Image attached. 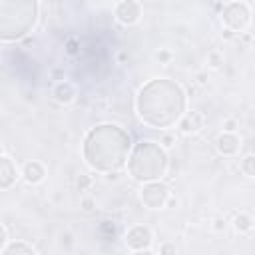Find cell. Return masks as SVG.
I'll return each instance as SVG.
<instances>
[{
    "instance_id": "cell-25",
    "label": "cell",
    "mask_w": 255,
    "mask_h": 255,
    "mask_svg": "<svg viewBox=\"0 0 255 255\" xmlns=\"http://www.w3.org/2000/svg\"><path fill=\"white\" fill-rule=\"evenodd\" d=\"M193 80H195V84H197V86L205 88V86L209 84V74H207V70H199V72H195Z\"/></svg>"
},
{
    "instance_id": "cell-18",
    "label": "cell",
    "mask_w": 255,
    "mask_h": 255,
    "mask_svg": "<svg viewBox=\"0 0 255 255\" xmlns=\"http://www.w3.org/2000/svg\"><path fill=\"white\" fill-rule=\"evenodd\" d=\"M153 58H155L161 66H169V64H171V60H173V52H171L169 48H159V50H155Z\"/></svg>"
},
{
    "instance_id": "cell-19",
    "label": "cell",
    "mask_w": 255,
    "mask_h": 255,
    "mask_svg": "<svg viewBox=\"0 0 255 255\" xmlns=\"http://www.w3.org/2000/svg\"><path fill=\"white\" fill-rule=\"evenodd\" d=\"M64 52L68 54V56H78L80 54V40L78 38H68L66 40V44H64Z\"/></svg>"
},
{
    "instance_id": "cell-5",
    "label": "cell",
    "mask_w": 255,
    "mask_h": 255,
    "mask_svg": "<svg viewBox=\"0 0 255 255\" xmlns=\"http://www.w3.org/2000/svg\"><path fill=\"white\" fill-rule=\"evenodd\" d=\"M169 199H171V187L163 179L145 181L139 187V201L145 209H151V211L165 209Z\"/></svg>"
},
{
    "instance_id": "cell-12",
    "label": "cell",
    "mask_w": 255,
    "mask_h": 255,
    "mask_svg": "<svg viewBox=\"0 0 255 255\" xmlns=\"http://www.w3.org/2000/svg\"><path fill=\"white\" fill-rule=\"evenodd\" d=\"M76 96H78L76 86H74L70 80H60V82H56L54 88H52V98H54V102H58L60 106L72 104V102L76 100Z\"/></svg>"
},
{
    "instance_id": "cell-10",
    "label": "cell",
    "mask_w": 255,
    "mask_h": 255,
    "mask_svg": "<svg viewBox=\"0 0 255 255\" xmlns=\"http://www.w3.org/2000/svg\"><path fill=\"white\" fill-rule=\"evenodd\" d=\"M20 171H22V181L28 183V185H40V183H44V179L48 175V169H46V165L40 159L24 161Z\"/></svg>"
},
{
    "instance_id": "cell-11",
    "label": "cell",
    "mask_w": 255,
    "mask_h": 255,
    "mask_svg": "<svg viewBox=\"0 0 255 255\" xmlns=\"http://www.w3.org/2000/svg\"><path fill=\"white\" fill-rule=\"evenodd\" d=\"M203 124H205V120H203V116L199 114V112H195V110H187L181 118H179V122H177V131L181 133V135H195V133H199L201 129H203Z\"/></svg>"
},
{
    "instance_id": "cell-15",
    "label": "cell",
    "mask_w": 255,
    "mask_h": 255,
    "mask_svg": "<svg viewBox=\"0 0 255 255\" xmlns=\"http://www.w3.org/2000/svg\"><path fill=\"white\" fill-rule=\"evenodd\" d=\"M223 66V52L217 48H211L205 56V70H219Z\"/></svg>"
},
{
    "instance_id": "cell-3",
    "label": "cell",
    "mask_w": 255,
    "mask_h": 255,
    "mask_svg": "<svg viewBox=\"0 0 255 255\" xmlns=\"http://www.w3.org/2000/svg\"><path fill=\"white\" fill-rule=\"evenodd\" d=\"M128 173L135 183L155 181L163 179L169 169V155L167 149L161 147L159 141L153 139H141L131 147V153L128 157Z\"/></svg>"
},
{
    "instance_id": "cell-6",
    "label": "cell",
    "mask_w": 255,
    "mask_h": 255,
    "mask_svg": "<svg viewBox=\"0 0 255 255\" xmlns=\"http://www.w3.org/2000/svg\"><path fill=\"white\" fill-rule=\"evenodd\" d=\"M124 243L129 253H153V249H151L153 231L147 225L135 223V225L128 227V231L124 233Z\"/></svg>"
},
{
    "instance_id": "cell-24",
    "label": "cell",
    "mask_w": 255,
    "mask_h": 255,
    "mask_svg": "<svg viewBox=\"0 0 255 255\" xmlns=\"http://www.w3.org/2000/svg\"><path fill=\"white\" fill-rule=\"evenodd\" d=\"M157 253L159 255H175L177 253V247H175V243H169V241H163V243H159V247H157Z\"/></svg>"
},
{
    "instance_id": "cell-8",
    "label": "cell",
    "mask_w": 255,
    "mask_h": 255,
    "mask_svg": "<svg viewBox=\"0 0 255 255\" xmlns=\"http://www.w3.org/2000/svg\"><path fill=\"white\" fill-rule=\"evenodd\" d=\"M18 179H22L20 167L16 165V161L6 151H2L0 153V189L2 191L12 189Z\"/></svg>"
},
{
    "instance_id": "cell-4",
    "label": "cell",
    "mask_w": 255,
    "mask_h": 255,
    "mask_svg": "<svg viewBox=\"0 0 255 255\" xmlns=\"http://www.w3.org/2000/svg\"><path fill=\"white\" fill-rule=\"evenodd\" d=\"M219 18H221L223 28H229L235 34H241L251 26L253 10L245 0H231L221 8Z\"/></svg>"
},
{
    "instance_id": "cell-23",
    "label": "cell",
    "mask_w": 255,
    "mask_h": 255,
    "mask_svg": "<svg viewBox=\"0 0 255 255\" xmlns=\"http://www.w3.org/2000/svg\"><path fill=\"white\" fill-rule=\"evenodd\" d=\"M96 207V197L94 195H82L80 197V209L82 211H92Z\"/></svg>"
},
{
    "instance_id": "cell-17",
    "label": "cell",
    "mask_w": 255,
    "mask_h": 255,
    "mask_svg": "<svg viewBox=\"0 0 255 255\" xmlns=\"http://www.w3.org/2000/svg\"><path fill=\"white\" fill-rule=\"evenodd\" d=\"M159 143H161V147H165L167 151L173 149V147L177 145V133H175V131H169V129H163V133L159 135Z\"/></svg>"
},
{
    "instance_id": "cell-21",
    "label": "cell",
    "mask_w": 255,
    "mask_h": 255,
    "mask_svg": "<svg viewBox=\"0 0 255 255\" xmlns=\"http://www.w3.org/2000/svg\"><path fill=\"white\" fill-rule=\"evenodd\" d=\"M92 183H94V179H92V175H88V173H82V175L76 179V187H78L80 191H88V189L92 187Z\"/></svg>"
},
{
    "instance_id": "cell-9",
    "label": "cell",
    "mask_w": 255,
    "mask_h": 255,
    "mask_svg": "<svg viewBox=\"0 0 255 255\" xmlns=\"http://www.w3.org/2000/svg\"><path fill=\"white\" fill-rule=\"evenodd\" d=\"M215 149L221 157H237L241 151V137L237 131H221L215 137Z\"/></svg>"
},
{
    "instance_id": "cell-1",
    "label": "cell",
    "mask_w": 255,
    "mask_h": 255,
    "mask_svg": "<svg viewBox=\"0 0 255 255\" xmlns=\"http://www.w3.org/2000/svg\"><path fill=\"white\" fill-rule=\"evenodd\" d=\"M187 112L183 86L169 78H151L135 96V114L149 129H171Z\"/></svg>"
},
{
    "instance_id": "cell-16",
    "label": "cell",
    "mask_w": 255,
    "mask_h": 255,
    "mask_svg": "<svg viewBox=\"0 0 255 255\" xmlns=\"http://www.w3.org/2000/svg\"><path fill=\"white\" fill-rule=\"evenodd\" d=\"M239 171L249 177V179H255V153H247L241 157L239 161Z\"/></svg>"
},
{
    "instance_id": "cell-22",
    "label": "cell",
    "mask_w": 255,
    "mask_h": 255,
    "mask_svg": "<svg viewBox=\"0 0 255 255\" xmlns=\"http://www.w3.org/2000/svg\"><path fill=\"white\" fill-rule=\"evenodd\" d=\"M221 131H239V120L237 118H225L221 122Z\"/></svg>"
},
{
    "instance_id": "cell-27",
    "label": "cell",
    "mask_w": 255,
    "mask_h": 255,
    "mask_svg": "<svg viewBox=\"0 0 255 255\" xmlns=\"http://www.w3.org/2000/svg\"><path fill=\"white\" fill-rule=\"evenodd\" d=\"M116 62H118V64H126V62H128V52L118 50V52H116Z\"/></svg>"
},
{
    "instance_id": "cell-2",
    "label": "cell",
    "mask_w": 255,
    "mask_h": 255,
    "mask_svg": "<svg viewBox=\"0 0 255 255\" xmlns=\"http://www.w3.org/2000/svg\"><path fill=\"white\" fill-rule=\"evenodd\" d=\"M131 135L118 124H100L88 129L82 145L86 165L98 173H116L128 165Z\"/></svg>"
},
{
    "instance_id": "cell-26",
    "label": "cell",
    "mask_w": 255,
    "mask_h": 255,
    "mask_svg": "<svg viewBox=\"0 0 255 255\" xmlns=\"http://www.w3.org/2000/svg\"><path fill=\"white\" fill-rule=\"evenodd\" d=\"M10 241V233H8V225L6 223H0V249H4Z\"/></svg>"
},
{
    "instance_id": "cell-28",
    "label": "cell",
    "mask_w": 255,
    "mask_h": 255,
    "mask_svg": "<svg viewBox=\"0 0 255 255\" xmlns=\"http://www.w3.org/2000/svg\"><path fill=\"white\" fill-rule=\"evenodd\" d=\"M114 2H120V0H114Z\"/></svg>"
},
{
    "instance_id": "cell-7",
    "label": "cell",
    "mask_w": 255,
    "mask_h": 255,
    "mask_svg": "<svg viewBox=\"0 0 255 255\" xmlns=\"http://www.w3.org/2000/svg\"><path fill=\"white\" fill-rule=\"evenodd\" d=\"M141 16H143V8L137 0H120L114 6V18L126 28L139 24Z\"/></svg>"
},
{
    "instance_id": "cell-20",
    "label": "cell",
    "mask_w": 255,
    "mask_h": 255,
    "mask_svg": "<svg viewBox=\"0 0 255 255\" xmlns=\"http://www.w3.org/2000/svg\"><path fill=\"white\" fill-rule=\"evenodd\" d=\"M209 227H211V231H215V233H223V231L227 229V219H225L223 215H217V217L211 219Z\"/></svg>"
},
{
    "instance_id": "cell-13",
    "label": "cell",
    "mask_w": 255,
    "mask_h": 255,
    "mask_svg": "<svg viewBox=\"0 0 255 255\" xmlns=\"http://www.w3.org/2000/svg\"><path fill=\"white\" fill-rule=\"evenodd\" d=\"M0 255H38V249L26 239H10L8 245L0 249Z\"/></svg>"
},
{
    "instance_id": "cell-14",
    "label": "cell",
    "mask_w": 255,
    "mask_h": 255,
    "mask_svg": "<svg viewBox=\"0 0 255 255\" xmlns=\"http://www.w3.org/2000/svg\"><path fill=\"white\" fill-rule=\"evenodd\" d=\"M231 225H233V229H235L239 235H247V233H251V231L255 229V219H253L249 213L239 211V213L233 215Z\"/></svg>"
}]
</instances>
